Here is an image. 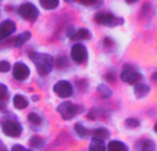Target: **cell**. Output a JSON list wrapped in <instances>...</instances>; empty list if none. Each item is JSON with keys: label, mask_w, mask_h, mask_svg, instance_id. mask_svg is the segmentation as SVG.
Returning a JSON list of instances; mask_svg holds the SVG:
<instances>
[{"label": "cell", "mask_w": 157, "mask_h": 151, "mask_svg": "<svg viewBox=\"0 0 157 151\" xmlns=\"http://www.w3.org/2000/svg\"><path fill=\"white\" fill-rule=\"evenodd\" d=\"M31 60L32 62L36 65V69H38V74L44 76V75H48L49 72L52 71L54 65V60L52 56L49 54H42V53H31L29 54Z\"/></svg>", "instance_id": "1"}, {"label": "cell", "mask_w": 157, "mask_h": 151, "mask_svg": "<svg viewBox=\"0 0 157 151\" xmlns=\"http://www.w3.org/2000/svg\"><path fill=\"white\" fill-rule=\"evenodd\" d=\"M29 38H31V32H28V31H27V32H22L17 38V40H15V46H17V47H21L25 42L29 40Z\"/></svg>", "instance_id": "17"}, {"label": "cell", "mask_w": 157, "mask_h": 151, "mask_svg": "<svg viewBox=\"0 0 157 151\" xmlns=\"http://www.w3.org/2000/svg\"><path fill=\"white\" fill-rule=\"evenodd\" d=\"M98 92L101 94V97H110V96H111V90H110L106 85H99Z\"/></svg>", "instance_id": "20"}, {"label": "cell", "mask_w": 157, "mask_h": 151, "mask_svg": "<svg viewBox=\"0 0 157 151\" xmlns=\"http://www.w3.org/2000/svg\"><path fill=\"white\" fill-rule=\"evenodd\" d=\"M151 80H154V82H157V72H154V74L151 75Z\"/></svg>", "instance_id": "30"}, {"label": "cell", "mask_w": 157, "mask_h": 151, "mask_svg": "<svg viewBox=\"0 0 157 151\" xmlns=\"http://www.w3.org/2000/svg\"><path fill=\"white\" fill-rule=\"evenodd\" d=\"M13 103H14V107H15V108H18V110H24V108H27V107H28L27 98H25L24 96H21V94L14 96Z\"/></svg>", "instance_id": "12"}, {"label": "cell", "mask_w": 157, "mask_h": 151, "mask_svg": "<svg viewBox=\"0 0 157 151\" xmlns=\"http://www.w3.org/2000/svg\"><path fill=\"white\" fill-rule=\"evenodd\" d=\"M53 90L59 97L67 98L72 94V85L70 82H67V80H60V82H57L54 85Z\"/></svg>", "instance_id": "7"}, {"label": "cell", "mask_w": 157, "mask_h": 151, "mask_svg": "<svg viewBox=\"0 0 157 151\" xmlns=\"http://www.w3.org/2000/svg\"><path fill=\"white\" fill-rule=\"evenodd\" d=\"M92 134H93V139L103 140L110 136V132L107 131V129H104V127H98V129H95V131L92 132Z\"/></svg>", "instance_id": "14"}, {"label": "cell", "mask_w": 157, "mask_h": 151, "mask_svg": "<svg viewBox=\"0 0 157 151\" xmlns=\"http://www.w3.org/2000/svg\"><path fill=\"white\" fill-rule=\"evenodd\" d=\"M125 2H127V3H135V2H138V0H125Z\"/></svg>", "instance_id": "31"}, {"label": "cell", "mask_w": 157, "mask_h": 151, "mask_svg": "<svg viewBox=\"0 0 157 151\" xmlns=\"http://www.w3.org/2000/svg\"><path fill=\"white\" fill-rule=\"evenodd\" d=\"M15 31V24L14 21L11 20H6L0 24V40L6 39L7 36H10L13 32Z\"/></svg>", "instance_id": "10"}, {"label": "cell", "mask_w": 157, "mask_h": 151, "mask_svg": "<svg viewBox=\"0 0 157 151\" xmlns=\"http://www.w3.org/2000/svg\"><path fill=\"white\" fill-rule=\"evenodd\" d=\"M2 127H3L4 133L10 137H18L21 134V132H22L21 125L18 123L17 121H13V119H10V121H4L3 123H2Z\"/></svg>", "instance_id": "6"}, {"label": "cell", "mask_w": 157, "mask_h": 151, "mask_svg": "<svg viewBox=\"0 0 157 151\" xmlns=\"http://www.w3.org/2000/svg\"><path fill=\"white\" fill-rule=\"evenodd\" d=\"M125 125H127L128 127H138V126H139V121H138V119L129 118V119H127V121H125Z\"/></svg>", "instance_id": "26"}, {"label": "cell", "mask_w": 157, "mask_h": 151, "mask_svg": "<svg viewBox=\"0 0 157 151\" xmlns=\"http://www.w3.org/2000/svg\"><path fill=\"white\" fill-rule=\"evenodd\" d=\"M154 143L151 140H143L140 143V151H153Z\"/></svg>", "instance_id": "19"}, {"label": "cell", "mask_w": 157, "mask_h": 151, "mask_svg": "<svg viewBox=\"0 0 157 151\" xmlns=\"http://www.w3.org/2000/svg\"><path fill=\"white\" fill-rule=\"evenodd\" d=\"M78 2L81 4H83V6H95L99 0H78Z\"/></svg>", "instance_id": "27"}, {"label": "cell", "mask_w": 157, "mask_h": 151, "mask_svg": "<svg viewBox=\"0 0 157 151\" xmlns=\"http://www.w3.org/2000/svg\"><path fill=\"white\" fill-rule=\"evenodd\" d=\"M28 121H29L32 125H40L43 119H42V116L39 115V114H36V112H31L29 115H28Z\"/></svg>", "instance_id": "18"}, {"label": "cell", "mask_w": 157, "mask_h": 151, "mask_svg": "<svg viewBox=\"0 0 157 151\" xmlns=\"http://www.w3.org/2000/svg\"><path fill=\"white\" fill-rule=\"evenodd\" d=\"M71 58L74 60L77 64H83L88 58V51H86L85 46L82 45H74L71 49Z\"/></svg>", "instance_id": "8"}, {"label": "cell", "mask_w": 157, "mask_h": 151, "mask_svg": "<svg viewBox=\"0 0 157 151\" xmlns=\"http://www.w3.org/2000/svg\"><path fill=\"white\" fill-rule=\"evenodd\" d=\"M135 96H136L138 98H142L145 97V96L149 94V92H150V87H149L147 85H145V83H136L135 85Z\"/></svg>", "instance_id": "11"}, {"label": "cell", "mask_w": 157, "mask_h": 151, "mask_svg": "<svg viewBox=\"0 0 157 151\" xmlns=\"http://www.w3.org/2000/svg\"><path fill=\"white\" fill-rule=\"evenodd\" d=\"M11 69V65L10 62L7 61H0V72H9Z\"/></svg>", "instance_id": "25"}, {"label": "cell", "mask_w": 157, "mask_h": 151, "mask_svg": "<svg viewBox=\"0 0 157 151\" xmlns=\"http://www.w3.org/2000/svg\"><path fill=\"white\" fill-rule=\"evenodd\" d=\"M11 151H31V150H27V148H24L22 145H20V144H15V145H13Z\"/></svg>", "instance_id": "29"}, {"label": "cell", "mask_w": 157, "mask_h": 151, "mask_svg": "<svg viewBox=\"0 0 157 151\" xmlns=\"http://www.w3.org/2000/svg\"><path fill=\"white\" fill-rule=\"evenodd\" d=\"M107 148H109V151H128L127 145L121 142H117V140L110 142L109 145H107Z\"/></svg>", "instance_id": "13"}, {"label": "cell", "mask_w": 157, "mask_h": 151, "mask_svg": "<svg viewBox=\"0 0 157 151\" xmlns=\"http://www.w3.org/2000/svg\"><path fill=\"white\" fill-rule=\"evenodd\" d=\"M13 75L17 80H25L29 76V68L24 62H15L13 67Z\"/></svg>", "instance_id": "9"}, {"label": "cell", "mask_w": 157, "mask_h": 151, "mask_svg": "<svg viewBox=\"0 0 157 151\" xmlns=\"http://www.w3.org/2000/svg\"><path fill=\"white\" fill-rule=\"evenodd\" d=\"M75 132H77L81 137H86L89 134V131H88V129H85V127H83V125H81V123L75 125Z\"/></svg>", "instance_id": "21"}, {"label": "cell", "mask_w": 157, "mask_h": 151, "mask_svg": "<svg viewBox=\"0 0 157 151\" xmlns=\"http://www.w3.org/2000/svg\"><path fill=\"white\" fill-rule=\"evenodd\" d=\"M7 96H9V90H7V87L3 85V83H0V101H6Z\"/></svg>", "instance_id": "22"}, {"label": "cell", "mask_w": 157, "mask_h": 151, "mask_svg": "<svg viewBox=\"0 0 157 151\" xmlns=\"http://www.w3.org/2000/svg\"><path fill=\"white\" fill-rule=\"evenodd\" d=\"M18 14L24 18V20L29 21V22H33V21H36V18H38L39 11L33 4L24 3V4H21V6L18 7Z\"/></svg>", "instance_id": "4"}, {"label": "cell", "mask_w": 157, "mask_h": 151, "mask_svg": "<svg viewBox=\"0 0 157 151\" xmlns=\"http://www.w3.org/2000/svg\"><path fill=\"white\" fill-rule=\"evenodd\" d=\"M121 79L124 80V82L129 83V85H136V83H140V80H142V75L133 68V67H131L129 64H127V65L122 67Z\"/></svg>", "instance_id": "2"}, {"label": "cell", "mask_w": 157, "mask_h": 151, "mask_svg": "<svg viewBox=\"0 0 157 151\" xmlns=\"http://www.w3.org/2000/svg\"><path fill=\"white\" fill-rule=\"evenodd\" d=\"M154 131H156V132H157V123H156V125H154Z\"/></svg>", "instance_id": "32"}, {"label": "cell", "mask_w": 157, "mask_h": 151, "mask_svg": "<svg viewBox=\"0 0 157 151\" xmlns=\"http://www.w3.org/2000/svg\"><path fill=\"white\" fill-rule=\"evenodd\" d=\"M95 21L98 24L106 25V27H116V25L122 24L121 18H116L113 14H110V13H99V14H96Z\"/></svg>", "instance_id": "5"}, {"label": "cell", "mask_w": 157, "mask_h": 151, "mask_svg": "<svg viewBox=\"0 0 157 151\" xmlns=\"http://www.w3.org/2000/svg\"><path fill=\"white\" fill-rule=\"evenodd\" d=\"M39 3L43 9L46 10H54L57 6H59V0H39Z\"/></svg>", "instance_id": "16"}, {"label": "cell", "mask_w": 157, "mask_h": 151, "mask_svg": "<svg viewBox=\"0 0 157 151\" xmlns=\"http://www.w3.org/2000/svg\"><path fill=\"white\" fill-rule=\"evenodd\" d=\"M75 38H78V39H89L90 38V33H89V31L88 29H79L77 32V35H75Z\"/></svg>", "instance_id": "23"}, {"label": "cell", "mask_w": 157, "mask_h": 151, "mask_svg": "<svg viewBox=\"0 0 157 151\" xmlns=\"http://www.w3.org/2000/svg\"><path fill=\"white\" fill-rule=\"evenodd\" d=\"M88 151H106V147L103 145V142L98 139H93L89 144V150Z\"/></svg>", "instance_id": "15"}, {"label": "cell", "mask_w": 157, "mask_h": 151, "mask_svg": "<svg viewBox=\"0 0 157 151\" xmlns=\"http://www.w3.org/2000/svg\"><path fill=\"white\" fill-rule=\"evenodd\" d=\"M29 144H31V147H42L43 145V140L40 139V137H33V139H31V142H29Z\"/></svg>", "instance_id": "24"}, {"label": "cell", "mask_w": 157, "mask_h": 151, "mask_svg": "<svg viewBox=\"0 0 157 151\" xmlns=\"http://www.w3.org/2000/svg\"><path fill=\"white\" fill-rule=\"evenodd\" d=\"M79 110H81L79 107L72 104V103H61L59 107H57V111L60 112V115H61V118L64 119V121L72 119L78 114Z\"/></svg>", "instance_id": "3"}, {"label": "cell", "mask_w": 157, "mask_h": 151, "mask_svg": "<svg viewBox=\"0 0 157 151\" xmlns=\"http://www.w3.org/2000/svg\"><path fill=\"white\" fill-rule=\"evenodd\" d=\"M65 64H67V61H65V57H60V58H57V67L63 68V67H65Z\"/></svg>", "instance_id": "28"}]
</instances>
